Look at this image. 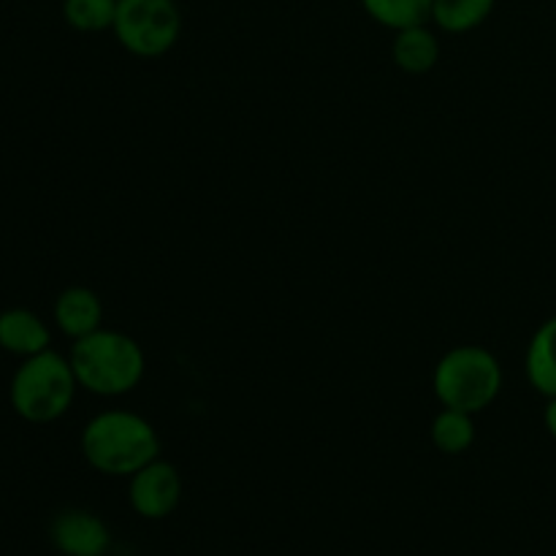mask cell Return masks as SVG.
I'll list each match as a JSON object with an SVG mask.
<instances>
[{
    "mask_svg": "<svg viewBox=\"0 0 556 556\" xmlns=\"http://www.w3.org/2000/svg\"><path fill=\"white\" fill-rule=\"evenodd\" d=\"M81 459L106 478H125L161 456V434L150 418L125 407L96 413L79 434Z\"/></svg>",
    "mask_w": 556,
    "mask_h": 556,
    "instance_id": "obj_1",
    "label": "cell"
},
{
    "mask_svg": "<svg viewBox=\"0 0 556 556\" xmlns=\"http://www.w3.org/2000/svg\"><path fill=\"white\" fill-rule=\"evenodd\" d=\"M68 362L79 389L103 400L130 394L147 372V356L139 340L106 326L71 342Z\"/></svg>",
    "mask_w": 556,
    "mask_h": 556,
    "instance_id": "obj_2",
    "label": "cell"
},
{
    "mask_svg": "<svg viewBox=\"0 0 556 556\" xmlns=\"http://www.w3.org/2000/svg\"><path fill=\"white\" fill-rule=\"evenodd\" d=\"M76 391H79V383H76L68 353L63 356L49 348L16 364L9 380V405L22 421L43 427V424L60 421L71 410Z\"/></svg>",
    "mask_w": 556,
    "mask_h": 556,
    "instance_id": "obj_3",
    "label": "cell"
},
{
    "mask_svg": "<svg viewBox=\"0 0 556 556\" xmlns=\"http://www.w3.org/2000/svg\"><path fill=\"white\" fill-rule=\"evenodd\" d=\"M503 380V364L483 345L451 348L432 369V391L440 407H454L472 416L497 402Z\"/></svg>",
    "mask_w": 556,
    "mask_h": 556,
    "instance_id": "obj_4",
    "label": "cell"
},
{
    "mask_svg": "<svg viewBox=\"0 0 556 556\" xmlns=\"http://www.w3.org/2000/svg\"><path fill=\"white\" fill-rule=\"evenodd\" d=\"M112 33L134 58H163L182 36V11L177 0H117Z\"/></svg>",
    "mask_w": 556,
    "mask_h": 556,
    "instance_id": "obj_5",
    "label": "cell"
},
{
    "mask_svg": "<svg viewBox=\"0 0 556 556\" xmlns=\"http://www.w3.org/2000/svg\"><path fill=\"white\" fill-rule=\"evenodd\" d=\"M182 492L179 470L161 456L128 478V505L144 521L168 519L182 503Z\"/></svg>",
    "mask_w": 556,
    "mask_h": 556,
    "instance_id": "obj_6",
    "label": "cell"
},
{
    "mask_svg": "<svg viewBox=\"0 0 556 556\" xmlns=\"http://www.w3.org/2000/svg\"><path fill=\"white\" fill-rule=\"evenodd\" d=\"M49 543L60 556H106L112 530L87 508H63L49 521Z\"/></svg>",
    "mask_w": 556,
    "mask_h": 556,
    "instance_id": "obj_7",
    "label": "cell"
},
{
    "mask_svg": "<svg viewBox=\"0 0 556 556\" xmlns=\"http://www.w3.org/2000/svg\"><path fill=\"white\" fill-rule=\"evenodd\" d=\"M103 315L106 309L101 296L87 286H68L54 296L52 324L71 342L103 329Z\"/></svg>",
    "mask_w": 556,
    "mask_h": 556,
    "instance_id": "obj_8",
    "label": "cell"
},
{
    "mask_svg": "<svg viewBox=\"0 0 556 556\" xmlns=\"http://www.w3.org/2000/svg\"><path fill=\"white\" fill-rule=\"evenodd\" d=\"M52 348V326L27 307H9L0 313V351L14 358H30Z\"/></svg>",
    "mask_w": 556,
    "mask_h": 556,
    "instance_id": "obj_9",
    "label": "cell"
},
{
    "mask_svg": "<svg viewBox=\"0 0 556 556\" xmlns=\"http://www.w3.org/2000/svg\"><path fill=\"white\" fill-rule=\"evenodd\" d=\"M391 60L410 76L429 74L440 63V38L432 30V22L396 30L391 41Z\"/></svg>",
    "mask_w": 556,
    "mask_h": 556,
    "instance_id": "obj_10",
    "label": "cell"
},
{
    "mask_svg": "<svg viewBox=\"0 0 556 556\" xmlns=\"http://www.w3.org/2000/svg\"><path fill=\"white\" fill-rule=\"evenodd\" d=\"M525 375L532 389L546 400L556 396V315L543 320L530 337L525 356Z\"/></svg>",
    "mask_w": 556,
    "mask_h": 556,
    "instance_id": "obj_11",
    "label": "cell"
},
{
    "mask_svg": "<svg viewBox=\"0 0 556 556\" xmlns=\"http://www.w3.org/2000/svg\"><path fill=\"white\" fill-rule=\"evenodd\" d=\"M429 438L432 445L443 456H462L476 445V416L454 407H443L429 424Z\"/></svg>",
    "mask_w": 556,
    "mask_h": 556,
    "instance_id": "obj_12",
    "label": "cell"
},
{
    "mask_svg": "<svg viewBox=\"0 0 556 556\" xmlns=\"http://www.w3.org/2000/svg\"><path fill=\"white\" fill-rule=\"evenodd\" d=\"M497 0H432V25L438 30L462 36L492 16Z\"/></svg>",
    "mask_w": 556,
    "mask_h": 556,
    "instance_id": "obj_13",
    "label": "cell"
},
{
    "mask_svg": "<svg viewBox=\"0 0 556 556\" xmlns=\"http://www.w3.org/2000/svg\"><path fill=\"white\" fill-rule=\"evenodd\" d=\"M364 14L391 33L432 22V0H358Z\"/></svg>",
    "mask_w": 556,
    "mask_h": 556,
    "instance_id": "obj_14",
    "label": "cell"
},
{
    "mask_svg": "<svg viewBox=\"0 0 556 556\" xmlns=\"http://www.w3.org/2000/svg\"><path fill=\"white\" fill-rule=\"evenodd\" d=\"M117 16V0H63V20L76 33H106Z\"/></svg>",
    "mask_w": 556,
    "mask_h": 556,
    "instance_id": "obj_15",
    "label": "cell"
},
{
    "mask_svg": "<svg viewBox=\"0 0 556 556\" xmlns=\"http://www.w3.org/2000/svg\"><path fill=\"white\" fill-rule=\"evenodd\" d=\"M543 424H546V432L556 440V396L546 400V410H543Z\"/></svg>",
    "mask_w": 556,
    "mask_h": 556,
    "instance_id": "obj_16",
    "label": "cell"
}]
</instances>
